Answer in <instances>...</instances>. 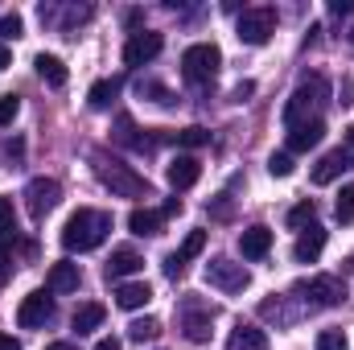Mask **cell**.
<instances>
[{
    "label": "cell",
    "mask_w": 354,
    "mask_h": 350,
    "mask_svg": "<svg viewBox=\"0 0 354 350\" xmlns=\"http://www.w3.org/2000/svg\"><path fill=\"white\" fill-rule=\"evenodd\" d=\"M107 231H111V214L107 210H91V206H79L71 219H66V227H62V248L75 256H83V252H95L103 239H107Z\"/></svg>",
    "instance_id": "cell-1"
},
{
    "label": "cell",
    "mask_w": 354,
    "mask_h": 350,
    "mask_svg": "<svg viewBox=\"0 0 354 350\" xmlns=\"http://www.w3.org/2000/svg\"><path fill=\"white\" fill-rule=\"evenodd\" d=\"M330 99V83H326V75H305L297 91L288 95V103H284V128L288 124H301V120H317V107Z\"/></svg>",
    "instance_id": "cell-2"
},
{
    "label": "cell",
    "mask_w": 354,
    "mask_h": 350,
    "mask_svg": "<svg viewBox=\"0 0 354 350\" xmlns=\"http://www.w3.org/2000/svg\"><path fill=\"white\" fill-rule=\"evenodd\" d=\"M95 174H99V181H103L115 198H149V181L136 174L132 165L115 161V157L95 153Z\"/></svg>",
    "instance_id": "cell-3"
},
{
    "label": "cell",
    "mask_w": 354,
    "mask_h": 350,
    "mask_svg": "<svg viewBox=\"0 0 354 350\" xmlns=\"http://www.w3.org/2000/svg\"><path fill=\"white\" fill-rule=\"evenodd\" d=\"M218 66H223V50H218L214 42H198V46H189V50L181 54V79L194 83V87L214 83Z\"/></svg>",
    "instance_id": "cell-4"
},
{
    "label": "cell",
    "mask_w": 354,
    "mask_h": 350,
    "mask_svg": "<svg viewBox=\"0 0 354 350\" xmlns=\"http://www.w3.org/2000/svg\"><path fill=\"white\" fill-rule=\"evenodd\" d=\"M292 297L305 301L309 309H330V305H342L346 301V284L338 276H309V280H297L292 284Z\"/></svg>",
    "instance_id": "cell-5"
},
{
    "label": "cell",
    "mask_w": 354,
    "mask_h": 350,
    "mask_svg": "<svg viewBox=\"0 0 354 350\" xmlns=\"http://www.w3.org/2000/svg\"><path fill=\"white\" fill-rule=\"evenodd\" d=\"M177 322H181V330H185L189 342H206V338H210L214 309H210L206 301H198V297H185V301L177 305Z\"/></svg>",
    "instance_id": "cell-6"
},
{
    "label": "cell",
    "mask_w": 354,
    "mask_h": 350,
    "mask_svg": "<svg viewBox=\"0 0 354 350\" xmlns=\"http://www.w3.org/2000/svg\"><path fill=\"white\" fill-rule=\"evenodd\" d=\"M272 33H276V8H243V17L235 25V37L243 46H264Z\"/></svg>",
    "instance_id": "cell-7"
},
{
    "label": "cell",
    "mask_w": 354,
    "mask_h": 350,
    "mask_svg": "<svg viewBox=\"0 0 354 350\" xmlns=\"http://www.w3.org/2000/svg\"><path fill=\"white\" fill-rule=\"evenodd\" d=\"M206 284L210 288H218V293H243L248 284H252V272L243 268V264H235V260H210L206 264Z\"/></svg>",
    "instance_id": "cell-8"
},
{
    "label": "cell",
    "mask_w": 354,
    "mask_h": 350,
    "mask_svg": "<svg viewBox=\"0 0 354 350\" xmlns=\"http://www.w3.org/2000/svg\"><path fill=\"white\" fill-rule=\"evenodd\" d=\"M25 202H29V214L41 223V219L62 202V185H58L54 177H33V181L25 185Z\"/></svg>",
    "instance_id": "cell-9"
},
{
    "label": "cell",
    "mask_w": 354,
    "mask_h": 350,
    "mask_svg": "<svg viewBox=\"0 0 354 350\" xmlns=\"http://www.w3.org/2000/svg\"><path fill=\"white\" fill-rule=\"evenodd\" d=\"M161 50H165V37L145 29V33H132V37H128V46H124V62H128V66H149Z\"/></svg>",
    "instance_id": "cell-10"
},
{
    "label": "cell",
    "mask_w": 354,
    "mask_h": 350,
    "mask_svg": "<svg viewBox=\"0 0 354 350\" xmlns=\"http://www.w3.org/2000/svg\"><path fill=\"white\" fill-rule=\"evenodd\" d=\"M54 317V297L50 293H29L25 301H21V309H17V322L25 326V330H37V326H46Z\"/></svg>",
    "instance_id": "cell-11"
},
{
    "label": "cell",
    "mask_w": 354,
    "mask_h": 350,
    "mask_svg": "<svg viewBox=\"0 0 354 350\" xmlns=\"http://www.w3.org/2000/svg\"><path fill=\"white\" fill-rule=\"evenodd\" d=\"M354 169V153L342 145V149H330L317 165H313V185H330V181H338V177Z\"/></svg>",
    "instance_id": "cell-12"
},
{
    "label": "cell",
    "mask_w": 354,
    "mask_h": 350,
    "mask_svg": "<svg viewBox=\"0 0 354 350\" xmlns=\"http://www.w3.org/2000/svg\"><path fill=\"white\" fill-rule=\"evenodd\" d=\"M326 136V120H301V124H288V153H309L317 149Z\"/></svg>",
    "instance_id": "cell-13"
},
{
    "label": "cell",
    "mask_w": 354,
    "mask_h": 350,
    "mask_svg": "<svg viewBox=\"0 0 354 350\" xmlns=\"http://www.w3.org/2000/svg\"><path fill=\"white\" fill-rule=\"evenodd\" d=\"M326 252V227H305L301 235H297V248H292V260L297 264H317V256Z\"/></svg>",
    "instance_id": "cell-14"
},
{
    "label": "cell",
    "mask_w": 354,
    "mask_h": 350,
    "mask_svg": "<svg viewBox=\"0 0 354 350\" xmlns=\"http://www.w3.org/2000/svg\"><path fill=\"white\" fill-rule=\"evenodd\" d=\"M165 177H169V185H174V190H189V185H198V177H202V161H198V157H189V153H181V157L169 161Z\"/></svg>",
    "instance_id": "cell-15"
},
{
    "label": "cell",
    "mask_w": 354,
    "mask_h": 350,
    "mask_svg": "<svg viewBox=\"0 0 354 350\" xmlns=\"http://www.w3.org/2000/svg\"><path fill=\"white\" fill-rule=\"evenodd\" d=\"M140 268H145V260H140L132 248H115V252H111V260H107V268H103V276H107L111 284H120L124 276H136Z\"/></svg>",
    "instance_id": "cell-16"
},
{
    "label": "cell",
    "mask_w": 354,
    "mask_h": 350,
    "mask_svg": "<svg viewBox=\"0 0 354 350\" xmlns=\"http://www.w3.org/2000/svg\"><path fill=\"white\" fill-rule=\"evenodd\" d=\"M128 231H132V235H161V231H165V210L136 206V210L128 214Z\"/></svg>",
    "instance_id": "cell-17"
},
{
    "label": "cell",
    "mask_w": 354,
    "mask_h": 350,
    "mask_svg": "<svg viewBox=\"0 0 354 350\" xmlns=\"http://www.w3.org/2000/svg\"><path fill=\"white\" fill-rule=\"evenodd\" d=\"M239 252H243V260H264L272 252V231L268 227H248L239 235Z\"/></svg>",
    "instance_id": "cell-18"
},
{
    "label": "cell",
    "mask_w": 354,
    "mask_h": 350,
    "mask_svg": "<svg viewBox=\"0 0 354 350\" xmlns=\"http://www.w3.org/2000/svg\"><path fill=\"white\" fill-rule=\"evenodd\" d=\"M79 280H83V272H79V264L62 260V264H50V276H46V284H50V293H75L79 288Z\"/></svg>",
    "instance_id": "cell-19"
},
{
    "label": "cell",
    "mask_w": 354,
    "mask_h": 350,
    "mask_svg": "<svg viewBox=\"0 0 354 350\" xmlns=\"http://www.w3.org/2000/svg\"><path fill=\"white\" fill-rule=\"evenodd\" d=\"M153 301V288L145 280H128V284H115V305L120 309H145Z\"/></svg>",
    "instance_id": "cell-20"
},
{
    "label": "cell",
    "mask_w": 354,
    "mask_h": 350,
    "mask_svg": "<svg viewBox=\"0 0 354 350\" xmlns=\"http://www.w3.org/2000/svg\"><path fill=\"white\" fill-rule=\"evenodd\" d=\"M227 350H268V334L260 326L239 322V326L231 330V338H227Z\"/></svg>",
    "instance_id": "cell-21"
},
{
    "label": "cell",
    "mask_w": 354,
    "mask_h": 350,
    "mask_svg": "<svg viewBox=\"0 0 354 350\" xmlns=\"http://www.w3.org/2000/svg\"><path fill=\"white\" fill-rule=\"evenodd\" d=\"M33 66H37L41 83H50V87H66V79H71V71H66V66H62V58H54V54H37V58H33Z\"/></svg>",
    "instance_id": "cell-22"
},
{
    "label": "cell",
    "mask_w": 354,
    "mask_h": 350,
    "mask_svg": "<svg viewBox=\"0 0 354 350\" xmlns=\"http://www.w3.org/2000/svg\"><path fill=\"white\" fill-rule=\"evenodd\" d=\"M103 317H107V309H103L99 301H83V305L75 309L71 326H75L79 334H91V330H99V326H103Z\"/></svg>",
    "instance_id": "cell-23"
},
{
    "label": "cell",
    "mask_w": 354,
    "mask_h": 350,
    "mask_svg": "<svg viewBox=\"0 0 354 350\" xmlns=\"http://www.w3.org/2000/svg\"><path fill=\"white\" fill-rule=\"evenodd\" d=\"M115 95H120V79H99V83L87 91V103L95 107V111H103V107L115 103Z\"/></svg>",
    "instance_id": "cell-24"
},
{
    "label": "cell",
    "mask_w": 354,
    "mask_h": 350,
    "mask_svg": "<svg viewBox=\"0 0 354 350\" xmlns=\"http://www.w3.org/2000/svg\"><path fill=\"white\" fill-rule=\"evenodd\" d=\"M313 219H317V206H313V198H305V202H297V206L288 210V227H292V231H305V227H313Z\"/></svg>",
    "instance_id": "cell-25"
},
{
    "label": "cell",
    "mask_w": 354,
    "mask_h": 350,
    "mask_svg": "<svg viewBox=\"0 0 354 350\" xmlns=\"http://www.w3.org/2000/svg\"><path fill=\"white\" fill-rule=\"evenodd\" d=\"M157 334H161V322H157V317H136V322L128 326V338H132V342H153Z\"/></svg>",
    "instance_id": "cell-26"
},
{
    "label": "cell",
    "mask_w": 354,
    "mask_h": 350,
    "mask_svg": "<svg viewBox=\"0 0 354 350\" xmlns=\"http://www.w3.org/2000/svg\"><path fill=\"white\" fill-rule=\"evenodd\" d=\"M202 248H206V231H189V235H185V243L177 248L174 256H177L181 264H189L194 256H202Z\"/></svg>",
    "instance_id": "cell-27"
},
{
    "label": "cell",
    "mask_w": 354,
    "mask_h": 350,
    "mask_svg": "<svg viewBox=\"0 0 354 350\" xmlns=\"http://www.w3.org/2000/svg\"><path fill=\"white\" fill-rule=\"evenodd\" d=\"M174 140L181 145V149H202V145H210V132L194 124V128H181V132H177Z\"/></svg>",
    "instance_id": "cell-28"
},
{
    "label": "cell",
    "mask_w": 354,
    "mask_h": 350,
    "mask_svg": "<svg viewBox=\"0 0 354 350\" xmlns=\"http://www.w3.org/2000/svg\"><path fill=\"white\" fill-rule=\"evenodd\" d=\"M334 219L338 223H354V185H342V194L334 202Z\"/></svg>",
    "instance_id": "cell-29"
},
{
    "label": "cell",
    "mask_w": 354,
    "mask_h": 350,
    "mask_svg": "<svg viewBox=\"0 0 354 350\" xmlns=\"http://www.w3.org/2000/svg\"><path fill=\"white\" fill-rule=\"evenodd\" d=\"M268 174L272 177H288L292 174V153H272V157H268Z\"/></svg>",
    "instance_id": "cell-30"
},
{
    "label": "cell",
    "mask_w": 354,
    "mask_h": 350,
    "mask_svg": "<svg viewBox=\"0 0 354 350\" xmlns=\"http://www.w3.org/2000/svg\"><path fill=\"white\" fill-rule=\"evenodd\" d=\"M317 350H351V347H346L342 330H326V334H317Z\"/></svg>",
    "instance_id": "cell-31"
},
{
    "label": "cell",
    "mask_w": 354,
    "mask_h": 350,
    "mask_svg": "<svg viewBox=\"0 0 354 350\" xmlns=\"http://www.w3.org/2000/svg\"><path fill=\"white\" fill-rule=\"evenodd\" d=\"M17 111H21V99H17V95H4V99H0V128H8V124L17 120Z\"/></svg>",
    "instance_id": "cell-32"
},
{
    "label": "cell",
    "mask_w": 354,
    "mask_h": 350,
    "mask_svg": "<svg viewBox=\"0 0 354 350\" xmlns=\"http://www.w3.org/2000/svg\"><path fill=\"white\" fill-rule=\"evenodd\" d=\"M17 214H12V198H0V235H12Z\"/></svg>",
    "instance_id": "cell-33"
},
{
    "label": "cell",
    "mask_w": 354,
    "mask_h": 350,
    "mask_svg": "<svg viewBox=\"0 0 354 350\" xmlns=\"http://www.w3.org/2000/svg\"><path fill=\"white\" fill-rule=\"evenodd\" d=\"M21 29H25V21H21L17 12H8V17L0 21V37H21Z\"/></svg>",
    "instance_id": "cell-34"
},
{
    "label": "cell",
    "mask_w": 354,
    "mask_h": 350,
    "mask_svg": "<svg viewBox=\"0 0 354 350\" xmlns=\"http://www.w3.org/2000/svg\"><path fill=\"white\" fill-rule=\"evenodd\" d=\"M260 317H268V322H272V317H276V322H292L280 301H264V305H260Z\"/></svg>",
    "instance_id": "cell-35"
},
{
    "label": "cell",
    "mask_w": 354,
    "mask_h": 350,
    "mask_svg": "<svg viewBox=\"0 0 354 350\" xmlns=\"http://www.w3.org/2000/svg\"><path fill=\"white\" fill-rule=\"evenodd\" d=\"M140 95H153L157 103H174V95H169L165 87H157V83H140Z\"/></svg>",
    "instance_id": "cell-36"
},
{
    "label": "cell",
    "mask_w": 354,
    "mask_h": 350,
    "mask_svg": "<svg viewBox=\"0 0 354 350\" xmlns=\"http://www.w3.org/2000/svg\"><path fill=\"white\" fill-rule=\"evenodd\" d=\"M248 95H256V83H248V79H243L239 87L231 91V103H248Z\"/></svg>",
    "instance_id": "cell-37"
},
{
    "label": "cell",
    "mask_w": 354,
    "mask_h": 350,
    "mask_svg": "<svg viewBox=\"0 0 354 350\" xmlns=\"http://www.w3.org/2000/svg\"><path fill=\"white\" fill-rule=\"evenodd\" d=\"M181 272H185V264H181V260L174 256V252H169V256H165V276H169V280H177Z\"/></svg>",
    "instance_id": "cell-38"
},
{
    "label": "cell",
    "mask_w": 354,
    "mask_h": 350,
    "mask_svg": "<svg viewBox=\"0 0 354 350\" xmlns=\"http://www.w3.org/2000/svg\"><path fill=\"white\" fill-rule=\"evenodd\" d=\"M8 276H12V264H8V252H4V248H0V284H4V280H8Z\"/></svg>",
    "instance_id": "cell-39"
},
{
    "label": "cell",
    "mask_w": 354,
    "mask_h": 350,
    "mask_svg": "<svg viewBox=\"0 0 354 350\" xmlns=\"http://www.w3.org/2000/svg\"><path fill=\"white\" fill-rule=\"evenodd\" d=\"M338 103H342V107H351V103H354V79L342 83V99H338Z\"/></svg>",
    "instance_id": "cell-40"
},
{
    "label": "cell",
    "mask_w": 354,
    "mask_h": 350,
    "mask_svg": "<svg viewBox=\"0 0 354 350\" xmlns=\"http://www.w3.org/2000/svg\"><path fill=\"white\" fill-rule=\"evenodd\" d=\"M8 66H12V50L0 42V71H8Z\"/></svg>",
    "instance_id": "cell-41"
},
{
    "label": "cell",
    "mask_w": 354,
    "mask_h": 350,
    "mask_svg": "<svg viewBox=\"0 0 354 350\" xmlns=\"http://www.w3.org/2000/svg\"><path fill=\"white\" fill-rule=\"evenodd\" d=\"M354 4L351 0H330V12H338V17H342V12H351Z\"/></svg>",
    "instance_id": "cell-42"
},
{
    "label": "cell",
    "mask_w": 354,
    "mask_h": 350,
    "mask_svg": "<svg viewBox=\"0 0 354 350\" xmlns=\"http://www.w3.org/2000/svg\"><path fill=\"white\" fill-rule=\"evenodd\" d=\"M174 214H181V198H169L165 202V219H174Z\"/></svg>",
    "instance_id": "cell-43"
},
{
    "label": "cell",
    "mask_w": 354,
    "mask_h": 350,
    "mask_svg": "<svg viewBox=\"0 0 354 350\" xmlns=\"http://www.w3.org/2000/svg\"><path fill=\"white\" fill-rule=\"evenodd\" d=\"M0 350H21V342L12 334H0Z\"/></svg>",
    "instance_id": "cell-44"
},
{
    "label": "cell",
    "mask_w": 354,
    "mask_h": 350,
    "mask_svg": "<svg viewBox=\"0 0 354 350\" xmlns=\"http://www.w3.org/2000/svg\"><path fill=\"white\" fill-rule=\"evenodd\" d=\"M95 350H120V342H115V338H99V342H95Z\"/></svg>",
    "instance_id": "cell-45"
},
{
    "label": "cell",
    "mask_w": 354,
    "mask_h": 350,
    "mask_svg": "<svg viewBox=\"0 0 354 350\" xmlns=\"http://www.w3.org/2000/svg\"><path fill=\"white\" fill-rule=\"evenodd\" d=\"M46 350H79V347H75V342H50Z\"/></svg>",
    "instance_id": "cell-46"
},
{
    "label": "cell",
    "mask_w": 354,
    "mask_h": 350,
    "mask_svg": "<svg viewBox=\"0 0 354 350\" xmlns=\"http://www.w3.org/2000/svg\"><path fill=\"white\" fill-rule=\"evenodd\" d=\"M351 46H354V29H351Z\"/></svg>",
    "instance_id": "cell-47"
}]
</instances>
